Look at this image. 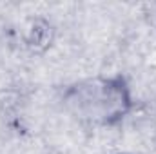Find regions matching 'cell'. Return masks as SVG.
Masks as SVG:
<instances>
[{
  "label": "cell",
  "instance_id": "obj_1",
  "mask_svg": "<svg viewBox=\"0 0 156 154\" xmlns=\"http://www.w3.org/2000/svg\"><path fill=\"white\" fill-rule=\"evenodd\" d=\"M64 111L91 127H116L134 109L131 85L123 75H96L67 83L60 91Z\"/></svg>",
  "mask_w": 156,
  "mask_h": 154
},
{
  "label": "cell",
  "instance_id": "obj_2",
  "mask_svg": "<svg viewBox=\"0 0 156 154\" xmlns=\"http://www.w3.org/2000/svg\"><path fill=\"white\" fill-rule=\"evenodd\" d=\"M116 154H134V152H116Z\"/></svg>",
  "mask_w": 156,
  "mask_h": 154
}]
</instances>
